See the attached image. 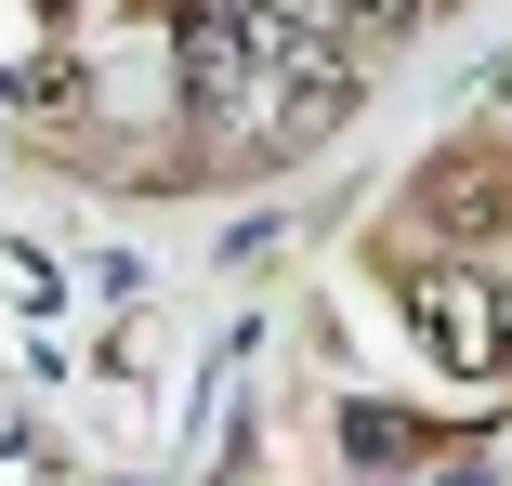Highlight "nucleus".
I'll use <instances>...</instances> for the list:
<instances>
[{"instance_id":"nucleus-7","label":"nucleus","mask_w":512,"mask_h":486,"mask_svg":"<svg viewBox=\"0 0 512 486\" xmlns=\"http://www.w3.org/2000/svg\"><path fill=\"white\" fill-rule=\"evenodd\" d=\"M499 381H512V316H499Z\"/></svg>"},{"instance_id":"nucleus-8","label":"nucleus","mask_w":512,"mask_h":486,"mask_svg":"<svg viewBox=\"0 0 512 486\" xmlns=\"http://www.w3.org/2000/svg\"><path fill=\"white\" fill-rule=\"evenodd\" d=\"M499 106H512V66H499Z\"/></svg>"},{"instance_id":"nucleus-3","label":"nucleus","mask_w":512,"mask_h":486,"mask_svg":"<svg viewBox=\"0 0 512 486\" xmlns=\"http://www.w3.org/2000/svg\"><path fill=\"white\" fill-rule=\"evenodd\" d=\"M276 132L289 145H329L342 119H355V92H368V53L355 40H329V27H276Z\"/></svg>"},{"instance_id":"nucleus-1","label":"nucleus","mask_w":512,"mask_h":486,"mask_svg":"<svg viewBox=\"0 0 512 486\" xmlns=\"http://www.w3.org/2000/svg\"><path fill=\"white\" fill-rule=\"evenodd\" d=\"M381 263H394V250H381ZM394 303H407V329L434 342V368L499 381V289H486L473 263H421V250H407V263H394Z\"/></svg>"},{"instance_id":"nucleus-2","label":"nucleus","mask_w":512,"mask_h":486,"mask_svg":"<svg viewBox=\"0 0 512 486\" xmlns=\"http://www.w3.org/2000/svg\"><path fill=\"white\" fill-rule=\"evenodd\" d=\"M407 237H447V250L512 237V145H499V132H460L421 184H407Z\"/></svg>"},{"instance_id":"nucleus-5","label":"nucleus","mask_w":512,"mask_h":486,"mask_svg":"<svg viewBox=\"0 0 512 486\" xmlns=\"http://www.w3.org/2000/svg\"><path fill=\"white\" fill-rule=\"evenodd\" d=\"M434 447H447V434H434V421H407V408H342V460H355L368 486L407 473V460H434Z\"/></svg>"},{"instance_id":"nucleus-6","label":"nucleus","mask_w":512,"mask_h":486,"mask_svg":"<svg viewBox=\"0 0 512 486\" xmlns=\"http://www.w3.org/2000/svg\"><path fill=\"white\" fill-rule=\"evenodd\" d=\"M316 27H329V40H355V53H394L407 27H421V0H316Z\"/></svg>"},{"instance_id":"nucleus-4","label":"nucleus","mask_w":512,"mask_h":486,"mask_svg":"<svg viewBox=\"0 0 512 486\" xmlns=\"http://www.w3.org/2000/svg\"><path fill=\"white\" fill-rule=\"evenodd\" d=\"M171 66H184V106H224V92H250L276 66V14H250V0H184L171 14Z\"/></svg>"}]
</instances>
